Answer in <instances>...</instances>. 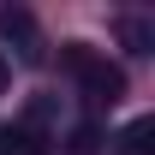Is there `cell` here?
<instances>
[{
  "mask_svg": "<svg viewBox=\"0 0 155 155\" xmlns=\"http://www.w3.org/2000/svg\"><path fill=\"white\" fill-rule=\"evenodd\" d=\"M6 90H12V66L0 60V96H6Z\"/></svg>",
  "mask_w": 155,
  "mask_h": 155,
  "instance_id": "5",
  "label": "cell"
},
{
  "mask_svg": "<svg viewBox=\"0 0 155 155\" xmlns=\"http://www.w3.org/2000/svg\"><path fill=\"white\" fill-rule=\"evenodd\" d=\"M66 66L84 78V90H90L96 101H119V96H125V72L107 66V60H96L84 42H66Z\"/></svg>",
  "mask_w": 155,
  "mask_h": 155,
  "instance_id": "1",
  "label": "cell"
},
{
  "mask_svg": "<svg viewBox=\"0 0 155 155\" xmlns=\"http://www.w3.org/2000/svg\"><path fill=\"white\" fill-rule=\"evenodd\" d=\"M0 42H12L24 60H42V42H36V18L24 6H0Z\"/></svg>",
  "mask_w": 155,
  "mask_h": 155,
  "instance_id": "2",
  "label": "cell"
},
{
  "mask_svg": "<svg viewBox=\"0 0 155 155\" xmlns=\"http://www.w3.org/2000/svg\"><path fill=\"white\" fill-rule=\"evenodd\" d=\"M125 42H131V54H149V24H125Z\"/></svg>",
  "mask_w": 155,
  "mask_h": 155,
  "instance_id": "4",
  "label": "cell"
},
{
  "mask_svg": "<svg viewBox=\"0 0 155 155\" xmlns=\"http://www.w3.org/2000/svg\"><path fill=\"white\" fill-rule=\"evenodd\" d=\"M155 119H131L125 131H119V155H155Z\"/></svg>",
  "mask_w": 155,
  "mask_h": 155,
  "instance_id": "3",
  "label": "cell"
}]
</instances>
